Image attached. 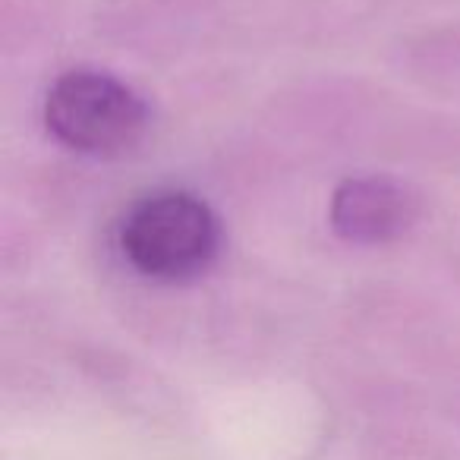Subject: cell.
I'll list each match as a JSON object with an SVG mask.
<instances>
[{
    "instance_id": "obj_1",
    "label": "cell",
    "mask_w": 460,
    "mask_h": 460,
    "mask_svg": "<svg viewBox=\"0 0 460 460\" xmlns=\"http://www.w3.org/2000/svg\"><path fill=\"white\" fill-rule=\"evenodd\" d=\"M221 227L208 205L180 190L142 196L120 224V250L139 275L190 281L217 256Z\"/></svg>"
},
{
    "instance_id": "obj_2",
    "label": "cell",
    "mask_w": 460,
    "mask_h": 460,
    "mask_svg": "<svg viewBox=\"0 0 460 460\" xmlns=\"http://www.w3.org/2000/svg\"><path fill=\"white\" fill-rule=\"evenodd\" d=\"M45 123L60 146L79 155L111 158L129 152L142 139L148 111L142 98L111 73L73 70L48 92Z\"/></svg>"
},
{
    "instance_id": "obj_3",
    "label": "cell",
    "mask_w": 460,
    "mask_h": 460,
    "mask_svg": "<svg viewBox=\"0 0 460 460\" xmlns=\"http://www.w3.org/2000/svg\"><path fill=\"white\" fill-rule=\"evenodd\" d=\"M416 217V199L391 177H350L332 196V224L350 243L401 237Z\"/></svg>"
}]
</instances>
